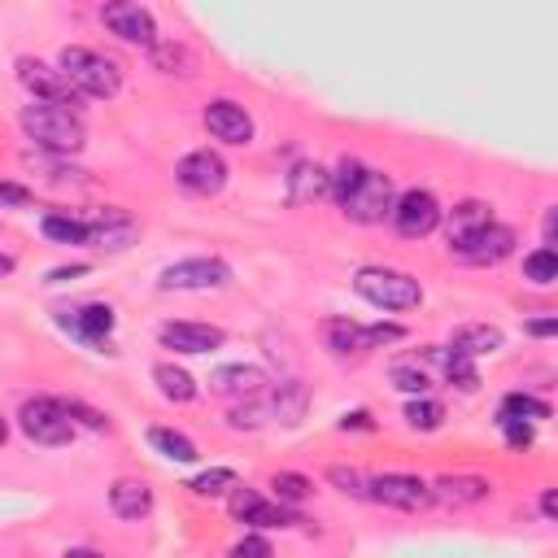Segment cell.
<instances>
[{
    "instance_id": "40",
    "label": "cell",
    "mask_w": 558,
    "mask_h": 558,
    "mask_svg": "<svg viewBox=\"0 0 558 558\" xmlns=\"http://www.w3.org/2000/svg\"><path fill=\"white\" fill-rule=\"evenodd\" d=\"M401 336H405V327H397V323H371V327H362V344H366V349L392 344V340H401Z\"/></svg>"
},
{
    "instance_id": "6",
    "label": "cell",
    "mask_w": 558,
    "mask_h": 558,
    "mask_svg": "<svg viewBox=\"0 0 558 558\" xmlns=\"http://www.w3.org/2000/svg\"><path fill=\"white\" fill-rule=\"evenodd\" d=\"M392 227L405 235V240H423V235H432L436 227H440V205H436V196L432 192H418V187H410V192H401L397 201H392Z\"/></svg>"
},
{
    "instance_id": "36",
    "label": "cell",
    "mask_w": 558,
    "mask_h": 558,
    "mask_svg": "<svg viewBox=\"0 0 558 558\" xmlns=\"http://www.w3.org/2000/svg\"><path fill=\"white\" fill-rule=\"evenodd\" d=\"M523 275L536 283V288H545V283H554L558 279V253L545 244V248H536V253H527L523 257Z\"/></svg>"
},
{
    "instance_id": "42",
    "label": "cell",
    "mask_w": 558,
    "mask_h": 558,
    "mask_svg": "<svg viewBox=\"0 0 558 558\" xmlns=\"http://www.w3.org/2000/svg\"><path fill=\"white\" fill-rule=\"evenodd\" d=\"M497 423H501L510 449H527L532 445V423H519V418H497Z\"/></svg>"
},
{
    "instance_id": "29",
    "label": "cell",
    "mask_w": 558,
    "mask_h": 558,
    "mask_svg": "<svg viewBox=\"0 0 558 558\" xmlns=\"http://www.w3.org/2000/svg\"><path fill=\"white\" fill-rule=\"evenodd\" d=\"M323 340L331 353H362V323H349V318H327L323 323Z\"/></svg>"
},
{
    "instance_id": "9",
    "label": "cell",
    "mask_w": 558,
    "mask_h": 558,
    "mask_svg": "<svg viewBox=\"0 0 558 558\" xmlns=\"http://www.w3.org/2000/svg\"><path fill=\"white\" fill-rule=\"evenodd\" d=\"M510 248H514V231L501 227V222H488V227H480V231H471V235L449 240V253H458V257L471 262V266H493V262L510 257Z\"/></svg>"
},
{
    "instance_id": "1",
    "label": "cell",
    "mask_w": 558,
    "mask_h": 558,
    "mask_svg": "<svg viewBox=\"0 0 558 558\" xmlns=\"http://www.w3.org/2000/svg\"><path fill=\"white\" fill-rule=\"evenodd\" d=\"M17 122H22V131H26V140H35L39 148H48V153H78L83 148V118L74 113V109H61V105H26L22 113H17Z\"/></svg>"
},
{
    "instance_id": "31",
    "label": "cell",
    "mask_w": 558,
    "mask_h": 558,
    "mask_svg": "<svg viewBox=\"0 0 558 558\" xmlns=\"http://www.w3.org/2000/svg\"><path fill=\"white\" fill-rule=\"evenodd\" d=\"M362 174H366V166L353 161V157H344L336 170H327V192L336 196V205H344V201L353 196V187L362 183Z\"/></svg>"
},
{
    "instance_id": "3",
    "label": "cell",
    "mask_w": 558,
    "mask_h": 558,
    "mask_svg": "<svg viewBox=\"0 0 558 558\" xmlns=\"http://www.w3.org/2000/svg\"><path fill=\"white\" fill-rule=\"evenodd\" d=\"M353 288L362 301H371L375 310H414L423 301V288L414 275L392 270V266H362L353 275Z\"/></svg>"
},
{
    "instance_id": "48",
    "label": "cell",
    "mask_w": 558,
    "mask_h": 558,
    "mask_svg": "<svg viewBox=\"0 0 558 558\" xmlns=\"http://www.w3.org/2000/svg\"><path fill=\"white\" fill-rule=\"evenodd\" d=\"M61 558H105V554H96V549H70V554H61Z\"/></svg>"
},
{
    "instance_id": "39",
    "label": "cell",
    "mask_w": 558,
    "mask_h": 558,
    "mask_svg": "<svg viewBox=\"0 0 558 558\" xmlns=\"http://www.w3.org/2000/svg\"><path fill=\"white\" fill-rule=\"evenodd\" d=\"M392 384L410 397H427V388H432L427 371H418V366H392Z\"/></svg>"
},
{
    "instance_id": "16",
    "label": "cell",
    "mask_w": 558,
    "mask_h": 558,
    "mask_svg": "<svg viewBox=\"0 0 558 558\" xmlns=\"http://www.w3.org/2000/svg\"><path fill=\"white\" fill-rule=\"evenodd\" d=\"M157 340L166 349H174V353H209L227 336H222V327H209V323H161Z\"/></svg>"
},
{
    "instance_id": "45",
    "label": "cell",
    "mask_w": 558,
    "mask_h": 558,
    "mask_svg": "<svg viewBox=\"0 0 558 558\" xmlns=\"http://www.w3.org/2000/svg\"><path fill=\"white\" fill-rule=\"evenodd\" d=\"M558 331V318H532L527 323V336H554Z\"/></svg>"
},
{
    "instance_id": "37",
    "label": "cell",
    "mask_w": 558,
    "mask_h": 558,
    "mask_svg": "<svg viewBox=\"0 0 558 558\" xmlns=\"http://www.w3.org/2000/svg\"><path fill=\"white\" fill-rule=\"evenodd\" d=\"M270 488H275V501L279 506H296V501H305L310 497V480L305 475H296V471H279L275 480H270Z\"/></svg>"
},
{
    "instance_id": "4",
    "label": "cell",
    "mask_w": 558,
    "mask_h": 558,
    "mask_svg": "<svg viewBox=\"0 0 558 558\" xmlns=\"http://www.w3.org/2000/svg\"><path fill=\"white\" fill-rule=\"evenodd\" d=\"M17 427H22L26 440H35V445H65V440L74 436V423L65 418L61 401H52V397L22 401V410H17Z\"/></svg>"
},
{
    "instance_id": "2",
    "label": "cell",
    "mask_w": 558,
    "mask_h": 558,
    "mask_svg": "<svg viewBox=\"0 0 558 558\" xmlns=\"http://www.w3.org/2000/svg\"><path fill=\"white\" fill-rule=\"evenodd\" d=\"M57 70H61V78L78 92V96H96V100H109V96H118V87H122V74H118V65L109 61V57H100V52H92V48H61V57H57Z\"/></svg>"
},
{
    "instance_id": "21",
    "label": "cell",
    "mask_w": 558,
    "mask_h": 558,
    "mask_svg": "<svg viewBox=\"0 0 558 558\" xmlns=\"http://www.w3.org/2000/svg\"><path fill=\"white\" fill-rule=\"evenodd\" d=\"M427 488H432V501H445V506H471L488 497V480L480 475H440Z\"/></svg>"
},
{
    "instance_id": "50",
    "label": "cell",
    "mask_w": 558,
    "mask_h": 558,
    "mask_svg": "<svg viewBox=\"0 0 558 558\" xmlns=\"http://www.w3.org/2000/svg\"><path fill=\"white\" fill-rule=\"evenodd\" d=\"M4 436H9V427H4V418H0V445H4Z\"/></svg>"
},
{
    "instance_id": "23",
    "label": "cell",
    "mask_w": 558,
    "mask_h": 558,
    "mask_svg": "<svg viewBox=\"0 0 558 558\" xmlns=\"http://www.w3.org/2000/svg\"><path fill=\"white\" fill-rule=\"evenodd\" d=\"M453 353H462V357H484V353H497L501 349V331L497 327H488V323H471V327H458L453 331V344H449Z\"/></svg>"
},
{
    "instance_id": "18",
    "label": "cell",
    "mask_w": 558,
    "mask_h": 558,
    "mask_svg": "<svg viewBox=\"0 0 558 558\" xmlns=\"http://www.w3.org/2000/svg\"><path fill=\"white\" fill-rule=\"evenodd\" d=\"M209 392H214V397H240V401H248V397L266 392V371L244 366V362L218 366V371L209 375Z\"/></svg>"
},
{
    "instance_id": "38",
    "label": "cell",
    "mask_w": 558,
    "mask_h": 558,
    "mask_svg": "<svg viewBox=\"0 0 558 558\" xmlns=\"http://www.w3.org/2000/svg\"><path fill=\"white\" fill-rule=\"evenodd\" d=\"M61 410H65V418H70L74 427H92V432H109V418H105L100 410H92V405H83V401H61Z\"/></svg>"
},
{
    "instance_id": "30",
    "label": "cell",
    "mask_w": 558,
    "mask_h": 558,
    "mask_svg": "<svg viewBox=\"0 0 558 558\" xmlns=\"http://www.w3.org/2000/svg\"><path fill=\"white\" fill-rule=\"evenodd\" d=\"M39 231L57 244H87V222L83 218H70V214H44Z\"/></svg>"
},
{
    "instance_id": "12",
    "label": "cell",
    "mask_w": 558,
    "mask_h": 558,
    "mask_svg": "<svg viewBox=\"0 0 558 558\" xmlns=\"http://www.w3.org/2000/svg\"><path fill=\"white\" fill-rule=\"evenodd\" d=\"M174 179H179V187H187L196 196H214L227 183V161L218 153H209V148H196L174 166Z\"/></svg>"
},
{
    "instance_id": "14",
    "label": "cell",
    "mask_w": 558,
    "mask_h": 558,
    "mask_svg": "<svg viewBox=\"0 0 558 558\" xmlns=\"http://www.w3.org/2000/svg\"><path fill=\"white\" fill-rule=\"evenodd\" d=\"M231 514L244 519V523H253V527H292V523H301L288 506L266 501L262 493H253V488H244V484L231 493Z\"/></svg>"
},
{
    "instance_id": "13",
    "label": "cell",
    "mask_w": 558,
    "mask_h": 558,
    "mask_svg": "<svg viewBox=\"0 0 558 558\" xmlns=\"http://www.w3.org/2000/svg\"><path fill=\"white\" fill-rule=\"evenodd\" d=\"M366 497L371 501H384V506H397V510H423L432 501V488L418 480V475H375L366 480Z\"/></svg>"
},
{
    "instance_id": "35",
    "label": "cell",
    "mask_w": 558,
    "mask_h": 558,
    "mask_svg": "<svg viewBox=\"0 0 558 558\" xmlns=\"http://www.w3.org/2000/svg\"><path fill=\"white\" fill-rule=\"evenodd\" d=\"M405 423H410L414 432H436V427L445 423V405L432 401V397H414V401L405 405Z\"/></svg>"
},
{
    "instance_id": "25",
    "label": "cell",
    "mask_w": 558,
    "mask_h": 558,
    "mask_svg": "<svg viewBox=\"0 0 558 558\" xmlns=\"http://www.w3.org/2000/svg\"><path fill=\"white\" fill-rule=\"evenodd\" d=\"M153 379H157V388H161V397L166 401H192L196 397V379L183 371V366H170V362H157L153 366Z\"/></svg>"
},
{
    "instance_id": "7",
    "label": "cell",
    "mask_w": 558,
    "mask_h": 558,
    "mask_svg": "<svg viewBox=\"0 0 558 558\" xmlns=\"http://www.w3.org/2000/svg\"><path fill=\"white\" fill-rule=\"evenodd\" d=\"M17 78L35 92V100L39 105H61V109H78V92L61 78V70L57 65H48V61H35V57H22L17 61Z\"/></svg>"
},
{
    "instance_id": "46",
    "label": "cell",
    "mask_w": 558,
    "mask_h": 558,
    "mask_svg": "<svg viewBox=\"0 0 558 558\" xmlns=\"http://www.w3.org/2000/svg\"><path fill=\"white\" fill-rule=\"evenodd\" d=\"M340 427H344V432H349V427H371V414H366V410H353V414L340 418Z\"/></svg>"
},
{
    "instance_id": "32",
    "label": "cell",
    "mask_w": 558,
    "mask_h": 558,
    "mask_svg": "<svg viewBox=\"0 0 558 558\" xmlns=\"http://www.w3.org/2000/svg\"><path fill=\"white\" fill-rule=\"evenodd\" d=\"M497 418H519V423H536V418H549V405L527 397V392H510L497 410Z\"/></svg>"
},
{
    "instance_id": "27",
    "label": "cell",
    "mask_w": 558,
    "mask_h": 558,
    "mask_svg": "<svg viewBox=\"0 0 558 558\" xmlns=\"http://www.w3.org/2000/svg\"><path fill=\"white\" fill-rule=\"evenodd\" d=\"M227 423H231L235 432H253V427H266V423H275V414H270V392H257V397L240 401V405L227 414Z\"/></svg>"
},
{
    "instance_id": "44",
    "label": "cell",
    "mask_w": 558,
    "mask_h": 558,
    "mask_svg": "<svg viewBox=\"0 0 558 558\" xmlns=\"http://www.w3.org/2000/svg\"><path fill=\"white\" fill-rule=\"evenodd\" d=\"M0 205L22 209V205H31V192H26V187H17V183H0Z\"/></svg>"
},
{
    "instance_id": "15",
    "label": "cell",
    "mask_w": 558,
    "mask_h": 558,
    "mask_svg": "<svg viewBox=\"0 0 558 558\" xmlns=\"http://www.w3.org/2000/svg\"><path fill=\"white\" fill-rule=\"evenodd\" d=\"M205 131L222 144H248L253 140V118L235 100H209L205 105Z\"/></svg>"
},
{
    "instance_id": "33",
    "label": "cell",
    "mask_w": 558,
    "mask_h": 558,
    "mask_svg": "<svg viewBox=\"0 0 558 558\" xmlns=\"http://www.w3.org/2000/svg\"><path fill=\"white\" fill-rule=\"evenodd\" d=\"M187 488H192L196 497H222V493H235V488H240V475L227 471V466H214V471H201Z\"/></svg>"
},
{
    "instance_id": "10",
    "label": "cell",
    "mask_w": 558,
    "mask_h": 558,
    "mask_svg": "<svg viewBox=\"0 0 558 558\" xmlns=\"http://www.w3.org/2000/svg\"><path fill=\"white\" fill-rule=\"evenodd\" d=\"M57 323H61L74 340H83V344H92V349H109V336H113L118 314H113L109 305H100V301H87V305H74V310H57Z\"/></svg>"
},
{
    "instance_id": "26",
    "label": "cell",
    "mask_w": 558,
    "mask_h": 558,
    "mask_svg": "<svg viewBox=\"0 0 558 558\" xmlns=\"http://www.w3.org/2000/svg\"><path fill=\"white\" fill-rule=\"evenodd\" d=\"M488 222H493V209H488L484 201H462V205L449 209V240L471 235V231H480V227H488Z\"/></svg>"
},
{
    "instance_id": "34",
    "label": "cell",
    "mask_w": 558,
    "mask_h": 558,
    "mask_svg": "<svg viewBox=\"0 0 558 558\" xmlns=\"http://www.w3.org/2000/svg\"><path fill=\"white\" fill-rule=\"evenodd\" d=\"M153 65L161 74H192L196 57L183 48V44H153Z\"/></svg>"
},
{
    "instance_id": "28",
    "label": "cell",
    "mask_w": 558,
    "mask_h": 558,
    "mask_svg": "<svg viewBox=\"0 0 558 558\" xmlns=\"http://www.w3.org/2000/svg\"><path fill=\"white\" fill-rule=\"evenodd\" d=\"M148 445L170 462H196V445L174 427H148Z\"/></svg>"
},
{
    "instance_id": "22",
    "label": "cell",
    "mask_w": 558,
    "mask_h": 558,
    "mask_svg": "<svg viewBox=\"0 0 558 558\" xmlns=\"http://www.w3.org/2000/svg\"><path fill=\"white\" fill-rule=\"evenodd\" d=\"M109 506H113L118 519H144L153 510V488L144 480H113Z\"/></svg>"
},
{
    "instance_id": "49",
    "label": "cell",
    "mask_w": 558,
    "mask_h": 558,
    "mask_svg": "<svg viewBox=\"0 0 558 558\" xmlns=\"http://www.w3.org/2000/svg\"><path fill=\"white\" fill-rule=\"evenodd\" d=\"M4 275H13V257H9V253H0V279H4Z\"/></svg>"
},
{
    "instance_id": "43",
    "label": "cell",
    "mask_w": 558,
    "mask_h": 558,
    "mask_svg": "<svg viewBox=\"0 0 558 558\" xmlns=\"http://www.w3.org/2000/svg\"><path fill=\"white\" fill-rule=\"evenodd\" d=\"M331 484H340L344 493H353V497H366V480L357 475V471H344V466H331Z\"/></svg>"
},
{
    "instance_id": "19",
    "label": "cell",
    "mask_w": 558,
    "mask_h": 558,
    "mask_svg": "<svg viewBox=\"0 0 558 558\" xmlns=\"http://www.w3.org/2000/svg\"><path fill=\"white\" fill-rule=\"evenodd\" d=\"M423 357L449 379V384H458L462 392H471V388H480V371H475V362L471 357H462V353H453L449 344H432V349H423Z\"/></svg>"
},
{
    "instance_id": "20",
    "label": "cell",
    "mask_w": 558,
    "mask_h": 558,
    "mask_svg": "<svg viewBox=\"0 0 558 558\" xmlns=\"http://www.w3.org/2000/svg\"><path fill=\"white\" fill-rule=\"evenodd\" d=\"M318 196H327V170L314 161H296L288 170V205H314Z\"/></svg>"
},
{
    "instance_id": "47",
    "label": "cell",
    "mask_w": 558,
    "mask_h": 558,
    "mask_svg": "<svg viewBox=\"0 0 558 558\" xmlns=\"http://www.w3.org/2000/svg\"><path fill=\"white\" fill-rule=\"evenodd\" d=\"M541 514H545V519L558 514V497H554V488H545V497H541Z\"/></svg>"
},
{
    "instance_id": "41",
    "label": "cell",
    "mask_w": 558,
    "mask_h": 558,
    "mask_svg": "<svg viewBox=\"0 0 558 558\" xmlns=\"http://www.w3.org/2000/svg\"><path fill=\"white\" fill-rule=\"evenodd\" d=\"M227 558H275V549H270L262 536H244V541H235V545L227 549Z\"/></svg>"
},
{
    "instance_id": "11",
    "label": "cell",
    "mask_w": 558,
    "mask_h": 558,
    "mask_svg": "<svg viewBox=\"0 0 558 558\" xmlns=\"http://www.w3.org/2000/svg\"><path fill=\"white\" fill-rule=\"evenodd\" d=\"M100 22H105L118 39H126V44H140V48H153V44H157V22H153V13H148L144 4H135V0L100 4Z\"/></svg>"
},
{
    "instance_id": "24",
    "label": "cell",
    "mask_w": 558,
    "mask_h": 558,
    "mask_svg": "<svg viewBox=\"0 0 558 558\" xmlns=\"http://www.w3.org/2000/svg\"><path fill=\"white\" fill-rule=\"evenodd\" d=\"M305 405H310V392H305V384L301 379H288V384H279V388H270V414H275V423H301L305 418Z\"/></svg>"
},
{
    "instance_id": "8",
    "label": "cell",
    "mask_w": 558,
    "mask_h": 558,
    "mask_svg": "<svg viewBox=\"0 0 558 558\" xmlns=\"http://www.w3.org/2000/svg\"><path fill=\"white\" fill-rule=\"evenodd\" d=\"M392 201H397L392 179L379 174V170H366L362 183L353 187V196H349L340 209H344L353 222H384V214H392Z\"/></svg>"
},
{
    "instance_id": "17",
    "label": "cell",
    "mask_w": 558,
    "mask_h": 558,
    "mask_svg": "<svg viewBox=\"0 0 558 558\" xmlns=\"http://www.w3.org/2000/svg\"><path fill=\"white\" fill-rule=\"evenodd\" d=\"M135 240V218L118 205H105L92 222H87V244H100V248H126Z\"/></svg>"
},
{
    "instance_id": "5",
    "label": "cell",
    "mask_w": 558,
    "mask_h": 558,
    "mask_svg": "<svg viewBox=\"0 0 558 558\" xmlns=\"http://www.w3.org/2000/svg\"><path fill=\"white\" fill-rule=\"evenodd\" d=\"M227 279H231L227 262H218V257H187V262L166 266L157 288L161 292H209V288H222Z\"/></svg>"
}]
</instances>
